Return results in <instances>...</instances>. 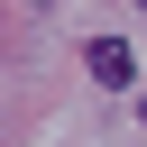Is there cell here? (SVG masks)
I'll return each instance as SVG.
<instances>
[{
  "mask_svg": "<svg viewBox=\"0 0 147 147\" xmlns=\"http://www.w3.org/2000/svg\"><path fill=\"white\" fill-rule=\"evenodd\" d=\"M83 64H92V83H110V92H119V83H129V74H138V64H129V46H119V37H92V55H83Z\"/></svg>",
  "mask_w": 147,
  "mask_h": 147,
  "instance_id": "6da1fadb",
  "label": "cell"
},
{
  "mask_svg": "<svg viewBox=\"0 0 147 147\" xmlns=\"http://www.w3.org/2000/svg\"><path fill=\"white\" fill-rule=\"evenodd\" d=\"M138 119H147V101H138Z\"/></svg>",
  "mask_w": 147,
  "mask_h": 147,
  "instance_id": "7a4b0ae2",
  "label": "cell"
}]
</instances>
